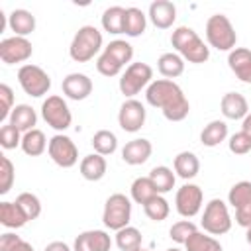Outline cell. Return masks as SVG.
Segmentation results:
<instances>
[{
	"label": "cell",
	"mask_w": 251,
	"mask_h": 251,
	"mask_svg": "<svg viewBox=\"0 0 251 251\" xmlns=\"http://www.w3.org/2000/svg\"><path fill=\"white\" fill-rule=\"evenodd\" d=\"M145 100L153 108H159L169 122H182L190 112V104L182 88L169 78L153 80L145 88Z\"/></svg>",
	"instance_id": "6da1fadb"
},
{
	"label": "cell",
	"mask_w": 251,
	"mask_h": 251,
	"mask_svg": "<svg viewBox=\"0 0 251 251\" xmlns=\"http://www.w3.org/2000/svg\"><path fill=\"white\" fill-rule=\"evenodd\" d=\"M171 45L188 63L200 65V63H206L210 59V47L188 25H178L176 29H173V33H171Z\"/></svg>",
	"instance_id": "7a4b0ae2"
},
{
	"label": "cell",
	"mask_w": 251,
	"mask_h": 251,
	"mask_svg": "<svg viewBox=\"0 0 251 251\" xmlns=\"http://www.w3.org/2000/svg\"><path fill=\"white\" fill-rule=\"evenodd\" d=\"M100 49H102V31L94 25H82L78 27V31L71 41L69 55L76 63H86L94 59V55H98Z\"/></svg>",
	"instance_id": "3957f363"
},
{
	"label": "cell",
	"mask_w": 251,
	"mask_h": 251,
	"mask_svg": "<svg viewBox=\"0 0 251 251\" xmlns=\"http://www.w3.org/2000/svg\"><path fill=\"white\" fill-rule=\"evenodd\" d=\"M206 41L210 47L218 51H231L237 43L235 27L231 25L229 18L224 14H214L206 22Z\"/></svg>",
	"instance_id": "277c9868"
},
{
	"label": "cell",
	"mask_w": 251,
	"mask_h": 251,
	"mask_svg": "<svg viewBox=\"0 0 251 251\" xmlns=\"http://www.w3.org/2000/svg\"><path fill=\"white\" fill-rule=\"evenodd\" d=\"M129 220H131V200L122 192L110 194L102 212L104 226L112 231H120L122 227L129 226Z\"/></svg>",
	"instance_id": "5b68a950"
},
{
	"label": "cell",
	"mask_w": 251,
	"mask_h": 251,
	"mask_svg": "<svg viewBox=\"0 0 251 251\" xmlns=\"http://www.w3.org/2000/svg\"><path fill=\"white\" fill-rule=\"evenodd\" d=\"M153 82V69L147 63H129L120 76V92L126 98H133Z\"/></svg>",
	"instance_id": "8992f818"
},
{
	"label": "cell",
	"mask_w": 251,
	"mask_h": 251,
	"mask_svg": "<svg viewBox=\"0 0 251 251\" xmlns=\"http://www.w3.org/2000/svg\"><path fill=\"white\" fill-rule=\"evenodd\" d=\"M202 229L210 235H224L231 229V216L227 210V204L222 198H212L202 214L200 222Z\"/></svg>",
	"instance_id": "52a82bcc"
},
{
	"label": "cell",
	"mask_w": 251,
	"mask_h": 251,
	"mask_svg": "<svg viewBox=\"0 0 251 251\" xmlns=\"http://www.w3.org/2000/svg\"><path fill=\"white\" fill-rule=\"evenodd\" d=\"M18 82L22 86V90L33 98H41L49 92L51 88V76L39 67V65H31L25 63L20 67L18 71Z\"/></svg>",
	"instance_id": "ba28073f"
},
{
	"label": "cell",
	"mask_w": 251,
	"mask_h": 251,
	"mask_svg": "<svg viewBox=\"0 0 251 251\" xmlns=\"http://www.w3.org/2000/svg\"><path fill=\"white\" fill-rule=\"evenodd\" d=\"M227 202L235 210V222L241 227H251V180L235 182L227 192Z\"/></svg>",
	"instance_id": "9c48e42d"
},
{
	"label": "cell",
	"mask_w": 251,
	"mask_h": 251,
	"mask_svg": "<svg viewBox=\"0 0 251 251\" xmlns=\"http://www.w3.org/2000/svg\"><path fill=\"white\" fill-rule=\"evenodd\" d=\"M41 118L47 122V126H51L57 131H65L73 124V114H71L67 102L61 96H57V94L47 96L43 100V104H41Z\"/></svg>",
	"instance_id": "30bf717a"
},
{
	"label": "cell",
	"mask_w": 251,
	"mask_h": 251,
	"mask_svg": "<svg viewBox=\"0 0 251 251\" xmlns=\"http://www.w3.org/2000/svg\"><path fill=\"white\" fill-rule=\"evenodd\" d=\"M47 153H49L51 161L55 165H59L61 169H71L78 163V149H76L75 141L65 133H55L49 139Z\"/></svg>",
	"instance_id": "8fae6325"
},
{
	"label": "cell",
	"mask_w": 251,
	"mask_h": 251,
	"mask_svg": "<svg viewBox=\"0 0 251 251\" xmlns=\"http://www.w3.org/2000/svg\"><path fill=\"white\" fill-rule=\"evenodd\" d=\"M202 202H204V192L198 184L186 182L176 190L175 206H176V212L182 218H194L200 212Z\"/></svg>",
	"instance_id": "7c38bea8"
},
{
	"label": "cell",
	"mask_w": 251,
	"mask_h": 251,
	"mask_svg": "<svg viewBox=\"0 0 251 251\" xmlns=\"http://www.w3.org/2000/svg\"><path fill=\"white\" fill-rule=\"evenodd\" d=\"M145 118H147V110L145 106L135 100V98H127L122 106H120V112H118V124L124 131L127 133H135L143 127L145 124Z\"/></svg>",
	"instance_id": "4fadbf2b"
},
{
	"label": "cell",
	"mask_w": 251,
	"mask_h": 251,
	"mask_svg": "<svg viewBox=\"0 0 251 251\" xmlns=\"http://www.w3.org/2000/svg\"><path fill=\"white\" fill-rule=\"evenodd\" d=\"M33 47L29 43L27 37H6L0 41V59L4 65H16V63H24L31 57Z\"/></svg>",
	"instance_id": "5bb4252c"
},
{
	"label": "cell",
	"mask_w": 251,
	"mask_h": 251,
	"mask_svg": "<svg viewBox=\"0 0 251 251\" xmlns=\"http://www.w3.org/2000/svg\"><path fill=\"white\" fill-rule=\"evenodd\" d=\"M112 237L104 229H86L76 235L73 251H110Z\"/></svg>",
	"instance_id": "9a60e30c"
},
{
	"label": "cell",
	"mask_w": 251,
	"mask_h": 251,
	"mask_svg": "<svg viewBox=\"0 0 251 251\" xmlns=\"http://www.w3.org/2000/svg\"><path fill=\"white\" fill-rule=\"evenodd\" d=\"M61 88H63V94L67 98L78 102V100H84L92 94V80L84 73H71L63 78Z\"/></svg>",
	"instance_id": "2e32d148"
},
{
	"label": "cell",
	"mask_w": 251,
	"mask_h": 251,
	"mask_svg": "<svg viewBox=\"0 0 251 251\" xmlns=\"http://www.w3.org/2000/svg\"><path fill=\"white\" fill-rule=\"evenodd\" d=\"M151 153H153V145L145 137H135L122 147V159L126 165H131V167L143 165L151 157Z\"/></svg>",
	"instance_id": "e0dca14e"
},
{
	"label": "cell",
	"mask_w": 251,
	"mask_h": 251,
	"mask_svg": "<svg viewBox=\"0 0 251 251\" xmlns=\"http://www.w3.org/2000/svg\"><path fill=\"white\" fill-rule=\"evenodd\" d=\"M227 65L231 73L245 84H251V49L235 47L227 55Z\"/></svg>",
	"instance_id": "ac0fdd59"
},
{
	"label": "cell",
	"mask_w": 251,
	"mask_h": 251,
	"mask_svg": "<svg viewBox=\"0 0 251 251\" xmlns=\"http://www.w3.org/2000/svg\"><path fill=\"white\" fill-rule=\"evenodd\" d=\"M149 20L159 29H169L176 20V6L171 0H155L149 4Z\"/></svg>",
	"instance_id": "d6986e66"
},
{
	"label": "cell",
	"mask_w": 251,
	"mask_h": 251,
	"mask_svg": "<svg viewBox=\"0 0 251 251\" xmlns=\"http://www.w3.org/2000/svg\"><path fill=\"white\" fill-rule=\"evenodd\" d=\"M220 108H222L224 118H227V120H243L249 114L247 98L239 92H226L222 96Z\"/></svg>",
	"instance_id": "ffe728a7"
},
{
	"label": "cell",
	"mask_w": 251,
	"mask_h": 251,
	"mask_svg": "<svg viewBox=\"0 0 251 251\" xmlns=\"http://www.w3.org/2000/svg\"><path fill=\"white\" fill-rule=\"evenodd\" d=\"M78 169H80L82 178H86L90 182H96V180L104 178V175L108 171V163H106V157H102L98 153H90V155L82 157Z\"/></svg>",
	"instance_id": "44dd1931"
},
{
	"label": "cell",
	"mask_w": 251,
	"mask_h": 251,
	"mask_svg": "<svg viewBox=\"0 0 251 251\" xmlns=\"http://www.w3.org/2000/svg\"><path fill=\"white\" fill-rule=\"evenodd\" d=\"M8 27L14 31V35L25 37V35H29L35 29V16L29 10L16 8L8 16Z\"/></svg>",
	"instance_id": "7402d4cb"
},
{
	"label": "cell",
	"mask_w": 251,
	"mask_h": 251,
	"mask_svg": "<svg viewBox=\"0 0 251 251\" xmlns=\"http://www.w3.org/2000/svg\"><path fill=\"white\" fill-rule=\"evenodd\" d=\"M29 220L25 216V212L22 210V206L18 202H0V224L8 229H18L22 226H25Z\"/></svg>",
	"instance_id": "603a6c76"
},
{
	"label": "cell",
	"mask_w": 251,
	"mask_h": 251,
	"mask_svg": "<svg viewBox=\"0 0 251 251\" xmlns=\"http://www.w3.org/2000/svg\"><path fill=\"white\" fill-rule=\"evenodd\" d=\"M14 127H18L20 131H29V129H35V124H37V114L35 110L29 106V104H16V108L12 110L10 114V122Z\"/></svg>",
	"instance_id": "cb8c5ba5"
},
{
	"label": "cell",
	"mask_w": 251,
	"mask_h": 251,
	"mask_svg": "<svg viewBox=\"0 0 251 251\" xmlns=\"http://www.w3.org/2000/svg\"><path fill=\"white\" fill-rule=\"evenodd\" d=\"M173 167H175V173H176L180 178L190 180V178H194V176L198 175V171H200V161H198V157H196L192 151H180V153L175 157Z\"/></svg>",
	"instance_id": "d4e9b609"
},
{
	"label": "cell",
	"mask_w": 251,
	"mask_h": 251,
	"mask_svg": "<svg viewBox=\"0 0 251 251\" xmlns=\"http://www.w3.org/2000/svg\"><path fill=\"white\" fill-rule=\"evenodd\" d=\"M157 69L165 78L173 80V78H176V76H180L184 73V59L178 53H173V51L163 53L157 59Z\"/></svg>",
	"instance_id": "484cf974"
},
{
	"label": "cell",
	"mask_w": 251,
	"mask_h": 251,
	"mask_svg": "<svg viewBox=\"0 0 251 251\" xmlns=\"http://www.w3.org/2000/svg\"><path fill=\"white\" fill-rule=\"evenodd\" d=\"M47 145H49V141L45 139V133L35 127V129H29V131L24 133L20 147H22V151H24L25 155H29V157H39L41 153H45Z\"/></svg>",
	"instance_id": "4316f807"
},
{
	"label": "cell",
	"mask_w": 251,
	"mask_h": 251,
	"mask_svg": "<svg viewBox=\"0 0 251 251\" xmlns=\"http://www.w3.org/2000/svg\"><path fill=\"white\" fill-rule=\"evenodd\" d=\"M147 27V16L143 10L129 6L126 8V22H124V33L127 37H139Z\"/></svg>",
	"instance_id": "83f0119b"
},
{
	"label": "cell",
	"mask_w": 251,
	"mask_h": 251,
	"mask_svg": "<svg viewBox=\"0 0 251 251\" xmlns=\"http://www.w3.org/2000/svg\"><path fill=\"white\" fill-rule=\"evenodd\" d=\"M226 137H227V124L224 120H212L210 124L204 126L200 133V141L206 147H216L222 141H226Z\"/></svg>",
	"instance_id": "f1b7e54d"
},
{
	"label": "cell",
	"mask_w": 251,
	"mask_h": 251,
	"mask_svg": "<svg viewBox=\"0 0 251 251\" xmlns=\"http://www.w3.org/2000/svg\"><path fill=\"white\" fill-rule=\"evenodd\" d=\"M100 22H102L104 31L114 33V35L124 33L126 8H122V6H110V8H106V10H104V14H102V18H100Z\"/></svg>",
	"instance_id": "f546056e"
},
{
	"label": "cell",
	"mask_w": 251,
	"mask_h": 251,
	"mask_svg": "<svg viewBox=\"0 0 251 251\" xmlns=\"http://www.w3.org/2000/svg\"><path fill=\"white\" fill-rule=\"evenodd\" d=\"M129 190H131V200L137 202V204H141V206H145L151 198H155L159 194L157 188H155V184H153V180L149 176H137L131 182V188Z\"/></svg>",
	"instance_id": "4dcf8cb0"
},
{
	"label": "cell",
	"mask_w": 251,
	"mask_h": 251,
	"mask_svg": "<svg viewBox=\"0 0 251 251\" xmlns=\"http://www.w3.org/2000/svg\"><path fill=\"white\" fill-rule=\"evenodd\" d=\"M184 249L186 251H224L222 249V243L214 235H210L206 231H194L186 239Z\"/></svg>",
	"instance_id": "1f68e13d"
},
{
	"label": "cell",
	"mask_w": 251,
	"mask_h": 251,
	"mask_svg": "<svg viewBox=\"0 0 251 251\" xmlns=\"http://www.w3.org/2000/svg\"><path fill=\"white\" fill-rule=\"evenodd\" d=\"M90 143H92V147H94V153H98V155H102V157L112 155V153L118 149V137H116V133L110 131V129H98V131L92 135Z\"/></svg>",
	"instance_id": "d6a6232c"
},
{
	"label": "cell",
	"mask_w": 251,
	"mask_h": 251,
	"mask_svg": "<svg viewBox=\"0 0 251 251\" xmlns=\"http://www.w3.org/2000/svg\"><path fill=\"white\" fill-rule=\"evenodd\" d=\"M149 178L153 180V184H155V188H157L159 194L171 192V190L175 188V180H176L173 169H169V167H165V165L153 167L151 173H149Z\"/></svg>",
	"instance_id": "836d02e7"
},
{
	"label": "cell",
	"mask_w": 251,
	"mask_h": 251,
	"mask_svg": "<svg viewBox=\"0 0 251 251\" xmlns=\"http://www.w3.org/2000/svg\"><path fill=\"white\" fill-rule=\"evenodd\" d=\"M141 241H143V235L133 226H126L120 231H116V245L120 251H135L141 247Z\"/></svg>",
	"instance_id": "e575fe53"
},
{
	"label": "cell",
	"mask_w": 251,
	"mask_h": 251,
	"mask_svg": "<svg viewBox=\"0 0 251 251\" xmlns=\"http://www.w3.org/2000/svg\"><path fill=\"white\" fill-rule=\"evenodd\" d=\"M143 212L149 220L153 222H163L169 218V212H171V206L167 202V198L163 194H157L155 198H151L145 206H143Z\"/></svg>",
	"instance_id": "d590c367"
},
{
	"label": "cell",
	"mask_w": 251,
	"mask_h": 251,
	"mask_svg": "<svg viewBox=\"0 0 251 251\" xmlns=\"http://www.w3.org/2000/svg\"><path fill=\"white\" fill-rule=\"evenodd\" d=\"M104 51H106L108 55H112L122 67H126V65L133 59V47H131V43H127L126 39H114V41H110V43L104 47Z\"/></svg>",
	"instance_id": "8d00e7d4"
},
{
	"label": "cell",
	"mask_w": 251,
	"mask_h": 251,
	"mask_svg": "<svg viewBox=\"0 0 251 251\" xmlns=\"http://www.w3.org/2000/svg\"><path fill=\"white\" fill-rule=\"evenodd\" d=\"M16 202L22 206V210L25 212V216H27L29 222L39 218V214H41V202H39V198L35 194H31V192H20L18 198H16Z\"/></svg>",
	"instance_id": "74e56055"
},
{
	"label": "cell",
	"mask_w": 251,
	"mask_h": 251,
	"mask_svg": "<svg viewBox=\"0 0 251 251\" xmlns=\"http://www.w3.org/2000/svg\"><path fill=\"white\" fill-rule=\"evenodd\" d=\"M14 178H16L14 163L6 155H0V194H8L10 192V188L14 184Z\"/></svg>",
	"instance_id": "f35d334b"
},
{
	"label": "cell",
	"mask_w": 251,
	"mask_h": 251,
	"mask_svg": "<svg viewBox=\"0 0 251 251\" xmlns=\"http://www.w3.org/2000/svg\"><path fill=\"white\" fill-rule=\"evenodd\" d=\"M194 231H198V227H196L190 220H180V222H175V224L171 226V229H169V237H171L175 243L184 245L186 239H188Z\"/></svg>",
	"instance_id": "ab89813d"
},
{
	"label": "cell",
	"mask_w": 251,
	"mask_h": 251,
	"mask_svg": "<svg viewBox=\"0 0 251 251\" xmlns=\"http://www.w3.org/2000/svg\"><path fill=\"white\" fill-rule=\"evenodd\" d=\"M122 69H124V67H122L112 55H108L106 51H102L100 57L96 59V71H98L100 75H104V76H116V75L122 73Z\"/></svg>",
	"instance_id": "60d3db41"
},
{
	"label": "cell",
	"mask_w": 251,
	"mask_h": 251,
	"mask_svg": "<svg viewBox=\"0 0 251 251\" xmlns=\"http://www.w3.org/2000/svg\"><path fill=\"white\" fill-rule=\"evenodd\" d=\"M22 131L12 124H4L0 127V145L4 149H16L18 145H22Z\"/></svg>",
	"instance_id": "b9f144b4"
},
{
	"label": "cell",
	"mask_w": 251,
	"mask_h": 251,
	"mask_svg": "<svg viewBox=\"0 0 251 251\" xmlns=\"http://www.w3.org/2000/svg\"><path fill=\"white\" fill-rule=\"evenodd\" d=\"M227 147L233 155H247L251 151V137L245 133V131H237L229 137L227 141Z\"/></svg>",
	"instance_id": "7bdbcfd3"
},
{
	"label": "cell",
	"mask_w": 251,
	"mask_h": 251,
	"mask_svg": "<svg viewBox=\"0 0 251 251\" xmlns=\"http://www.w3.org/2000/svg\"><path fill=\"white\" fill-rule=\"evenodd\" d=\"M0 102H2V110H0V122H4L6 118H10L14 106V90L8 84H0Z\"/></svg>",
	"instance_id": "ee69618b"
},
{
	"label": "cell",
	"mask_w": 251,
	"mask_h": 251,
	"mask_svg": "<svg viewBox=\"0 0 251 251\" xmlns=\"http://www.w3.org/2000/svg\"><path fill=\"white\" fill-rule=\"evenodd\" d=\"M20 241H22L20 235H16L12 231H6V233L0 235V251H12Z\"/></svg>",
	"instance_id": "f6af8a7d"
},
{
	"label": "cell",
	"mask_w": 251,
	"mask_h": 251,
	"mask_svg": "<svg viewBox=\"0 0 251 251\" xmlns=\"http://www.w3.org/2000/svg\"><path fill=\"white\" fill-rule=\"evenodd\" d=\"M43 251H73V249H71L65 241H51V243L45 245Z\"/></svg>",
	"instance_id": "bcb514c9"
},
{
	"label": "cell",
	"mask_w": 251,
	"mask_h": 251,
	"mask_svg": "<svg viewBox=\"0 0 251 251\" xmlns=\"http://www.w3.org/2000/svg\"><path fill=\"white\" fill-rule=\"evenodd\" d=\"M241 131H245V133L251 137V112L243 118V122H241Z\"/></svg>",
	"instance_id": "7dc6e473"
},
{
	"label": "cell",
	"mask_w": 251,
	"mask_h": 251,
	"mask_svg": "<svg viewBox=\"0 0 251 251\" xmlns=\"http://www.w3.org/2000/svg\"><path fill=\"white\" fill-rule=\"evenodd\" d=\"M12 251H35V249H33V245H31V243H27L25 239H22V241L12 249Z\"/></svg>",
	"instance_id": "c3c4849f"
},
{
	"label": "cell",
	"mask_w": 251,
	"mask_h": 251,
	"mask_svg": "<svg viewBox=\"0 0 251 251\" xmlns=\"http://www.w3.org/2000/svg\"><path fill=\"white\" fill-rule=\"evenodd\" d=\"M4 24H6V22H4V12L0 10V31L4 29Z\"/></svg>",
	"instance_id": "681fc988"
},
{
	"label": "cell",
	"mask_w": 251,
	"mask_h": 251,
	"mask_svg": "<svg viewBox=\"0 0 251 251\" xmlns=\"http://www.w3.org/2000/svg\"><path fill=\"white\" fill-rule=\"evenodd\" d=\"M245 239H247V243L251 245V227H247V233H245Z\"/></svg>",
	"instance_id": "f907efd6"
},
{
	"label": "cell",
	"mask_w": 251,
	"mask_h": 251,
	"mask_svg": "<svg viewBox=\"0 0 251 251\" xmlns=\"http://www.w3.org/2000/svg\"><path fill=\"white\" fill-rule=\"evenodd\" d=\"M167 251H180V249H176V247H171V249H167Z\"/></svg>",
	"instance_id": "816d5d0a"
},
{
	"label": "cell",
	"mask_w": 251,
	"mask_h": 251,
	"mask_svg": "<svg viewBox=\"0 0 251 251\" xmlns=\"http://www.w3.org/2000/svg\"><path fill=\"white\" fill-rule=\"evenodd\" d=\"M135 251H149V249H143V247H139V249H135Z\"/></svg>",
	"instance_id": "f5cc1de1"
}]
</instances>
